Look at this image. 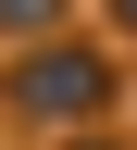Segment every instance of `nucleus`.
<instances>
[{"label":"nucleus","mask_w":137,"mask_h":150,"mask_svg":"<svg viewBox=\"0 0 137 150\" xmlns=\"http://www.w3.org/2000/svg\"><path fill=\"white\" fill-rule=\"evenodd\" d=\"M87 88H100L87 63H25V100H87Z\"/></svg>","instance_id":"f257e3e1"}]
</instances>
